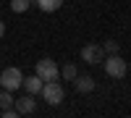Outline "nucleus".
<instances>
[{"instance_id":"obj_8","label":"nucleus","mask_w":131,"mask_h":118,"mask_svg":"<svg viewBox=\"0 0 131 118\" xmlns=\"http://www.w3.org/2000/svg\"><path fill=\"white\" fill-rule=\"evenodd\" d=\"M42 84H45V81H42L37 73H34V76H29V79H24V81H21V87H24L29 94H39V92H42Z\"/></svg>"},{"instance_id":"obj_1","label":"nucleus","mask_w":131,"mask_h":118,"mask_svg":"<svg viewBox=\"0 0 131 118\" xmlns=\"http://www.w3.org/2000/svg\"><path fill=\"white\" fill-rule=\"evenodd\" d=\"M126 71H128V66H126V60L118 55V52H113L110 58H105V73L110 79H123Z\"/></svg>"},{"instance_id":"obj_4","label":"nucleus","mask_w":131,"mask_h":118,"mask_svg":"<svg viewBox=\"0 0 131 118\" xmlns=\"http://www.w3.org/2000/svg\"><path fill=\"white\" fill-rule=\"evenodd\" d=\"M39 94H42L50 105H58V102H63V97H66V92H63V87L58 84V79H55V81H45Z\"/></svg>"},{"instance_id":"obj_9","label":"nucleus","mask_w":131,"mask_h":118,"mask_svg":"<svg viewBox=\"0 0 131 118\" xmlns=\"http://www.w3.org/2000/svg\"><path fill=\"white\" fill-rule=\"evenodd\" d=\"M63 5V0H37V8L45 10V13H52V10H58Z\"/></svg>"},{"instance_id":"obj_6","label":"nucleus","mask_w":131,"mask_h":118,"mask_svg":"<svg viewBox=\"0 0 131 118\" xmlns=\"http://www.w3.org/2000/svg\"><path fill=\"white\" fill-rule=\"evenodd\" d=\"M13 108L21 115H31L34 113V94H24V97H16L13 100Z\"/></svg>"},{"instance_id":"obj_2","label":"nucleus","mask_w":131,"mask_h":118,"mask_svg":"<svg viewBox=\"0 0 131 118\" xmlns=\"http://www.w3.org/2000/svg\"><path fill=\"white\" fill-rule=\"evenodd\" d=\"M21 81H24V73H21L18 68H5L3 73H0V87L3 89H8V92H13V89H18L21 87Z\"/></svg>"},{"instance_id":"obj_11","label":"nucleus","mask_w":131,"mask_h":118,"mask_svg":"<svg viewBox=\"0 0 131 118\" xmlns=\"http://www.w3.org/2000/svg\"><path fill=\"white\" fill-rule=\"evenodd\" d=\"M31 0H10V10L13 13H24V10H29Z\"/></svg>"},{"instance_id":"obj_7","label":"nucleus","mask_w":131,"mask_h":118,"mask_svg":"<svg viewBox=\"0 0 131 118\" xmlns=\"http://www.w3.org/2000/svg\"><path fill=\"white\" fill-rule=\"evenodd\" d=\"M73 84H76V92H81V94H89V92L94 89V79L86 76V73H84V76H76Z\"/></svg>"},{"instance_id":"obj_3","label":"nucleus","mask_w":131,"mask_h":118,"mask_svg":"<svg viewBox=\"0 0 131 118\" xmlns=\"http://www.w3.org/2000/svg\"><path fill=\"white\" fill-rule=\"evenodd\" d=\"M34 73L42 79V81H55L58 79V63L55 60H50V58H42L39 63H37V68H34Z\"/></svg>"},{"instance_id":"obj_5","label":"nucleus","mask_w":131,"mask_h":118,"mask_svg":"<svg viewBox=\"0 0 131 118\" xmlns=\"http://www.w3.org/2000/svg\"><path fill=\"white\" fill-rule=\"evenodd\" d=\"M100 58H105V50L100 45H84L81 47V60L84 63H100Z\"/></svg>"},{"instance_id":"obj_13","label":"nucleus","mask_w":131,"mask_h":118,"mask_svg":"<svg viewBox=\"0 0 131 118\" xmlns=\"http://www.w3.org/2000/svg\"><path fill=\"white\" fill-rule=\"evenodd\" d=\"M102 50H105V52H110V55H113V52H118V42H115V39H107L105 45H102Z\"/></svg>"},{"instance_id":"obj_10","label":"nucleus","mask_w":131,"mask_h":118,"mask_svg":"<svg viewBox=\"0 0 131 118\" xmlns=\"http://www.w3.org/2000/svg\"><path fill=\"white\" fill-rule=\"evenodd\" d=\"M13 94H10L8 89H3V92H0V110H5V108H13Z\"/></svg>"},{"instance_id":"obj_12","label":"nucleus","mask_w":131,"mask_h":118,"mask_svg":"<svg viewBox=\"0 0 131 118\" xmlns=\"http://www.w3.org/2000/svg\"><path fill=\"white\" fill-rule=\"evenodd\" d=\"M60 73H63V79H76V66L73 63H66L60 68Z\"/></svg>"},{"instance_id":"obj_14","label":"nucleus","mask_w":131,"mask_h":118,"mask_svg":"<svg viewBox=\"0 0 131 118\" xmlns=\"http://www.w3.org/2000/svg\"><path fill=\"white\" fill-rule=\"evenodd\" d=\"M5 34V24H3V21H0V37H3Z\"/></svg>"}]
</instances>
